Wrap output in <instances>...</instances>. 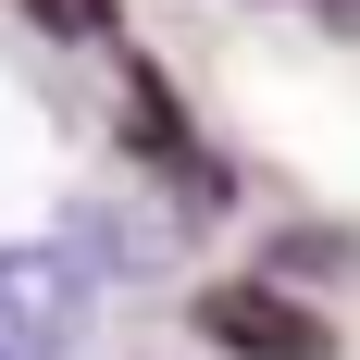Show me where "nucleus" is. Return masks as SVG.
Returning <instances> with one entry per match:
<instances>
[{
  "instance_id": "nucleus-3",
  "label": "nucleus",
  "mask_w": 360,
  "mask_h": 360,
  "mask_svg": "<svg viewBox=\"0 0 360 360\" xmlns=\"http://www.w3.org/2000/svg\"><path fill=\"white\" fill-rule=\"evenodd\" d=\"M37 25H63V37H112V0H37Z\"/></svg>"
},
{
  "instance_id": "nucleus-1",
  "label": "nucleus",
  "mask_w": 360,
  "mask_h": 360,
  "mask_svg": "<svg viewBox=\"0 0 360 360\" xmlns=\"http://www.w3.org/2000/svg\"><path fill=\"white\" fill-rule=\"evenodd\" d=\"M87 274H75L50 236H13L0 249V360H63L75 348V323H87Z\"/></svg>"
},
{
  "instance_id": "nucleus-2",
  "label": "nucleus",
  "mask_w": 360,
  "mask_h": 360,
  "mask_svg": "<svg viewBox=\"0 0 360 360\" xmlns=\"http://www.w3.org/2000/svg\"><path fill=\"white\" fill-rule=\"evenodd\" d=\"M199 335H212L224 360H335V323L311 311V298L261 286V274H236V286H199Z\"/></svg>"
}]
</instances>
